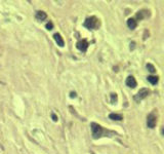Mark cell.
<instances>
[{
    "label": "cell",
    "mask_w": 164,
    "mask_h": 154,
    "mask_svg": "<svg viewBox=\"0 0 164 154\" xmlns=\"http://www.w3.org/2000/svg\"><path fill=\"white\" fill-rule=\"evenodd\" d=\"M90 127H91L92 136H94V139H99L105 135H112V134H114V133H111V132H108V131H106V129H104L100 124H98V123H96V122H92L91 124H90Z\"/></svg>",
    "instance_id": "cell-1"
},
{
    "label": "cell",
    "mask_w": 164,
    "mask_h": 154,
    "mask_svg": "<svg viewBox=\"0 0 164 154\" xmlns=\"http://www.w3.org/2000/svg\"><path fill=\"white\" fill-rule=\"evenodd\" d=\"M101 26V22L100 20L96 17H90V18H87L84 22V27L87 28L89 30H96L99 29Z\"/></svg>",
    "instance_id": "cell-2"
},
{
    "label": "cell",
    "mask_w": 164,
    "mask_h": 154,
    "mask_svg": "<svg viewBox=\"0 0 164 154\" xmlns=\"http://www.w3.org/2000/svg\"><path fill=\"white\" fill-rule=\"evenodd\" d=\"M156 123H157V116L154 113L149 114L148 117H147V125H148L149 129H154L156 127Z\"/></svg>",
    "instance_id": "cell-3"
},
{
    "label": "cell",
    "mask_w": 164,
    "mask_h": 154,
    "mask_svg": "<svg viewBox=\"0 0 164 154\" xmlns=\"http://www.w3.org/2000/svg\"><path fill=\"white\" fill-rule=\"evenodd\" d=\"M148 95H149V90H147V88H141V90H139V93L137 94V96L135 97V99L137 100V101H141V100L148 97Z\"/></svg>",
    "instance_id": "cell-4"
},
{
    "label": "cell",
    "mask_w": 164,
    "mask_h": 154,
    "mask_svg": "<svg viewBox=\"0 0 164 154\" xmlns=\"http://www.w3.org/2000/svg\"><path fill=\"white\" fill-rule=\"evenodd\" d=\"M76 46L79 51H83L84 53V51H87V48H88V42L85 40V39H82V40L77 42Z\"/></svg>",
    "instance_id": "cell-5"
},
{
    "label": "cell",
    "mask_w": 164,
    "mask_h": 154,
    "mask_svg": "<svg viewBox=\"0 0 164 154\" xmlns=\"http://www.w3.org/2000/svg\"><path fill=\"white\" fill-rule=\"evenodd\" d=\"M125 83H126V85L129 86V87L135 88V86H137V80H135V78L133 76H128L126 78V81H125Z\"/></svg>",
    "instance_id": "cell-6"
},
{
    "label": "cell",
    "mask_w": 164,
    "mask_h": 154,
    "mask_svg": "<svg viewBox=\"0 0 164 154\" xmlns=\"http://www.w3.org/2000/svg\"><path fill=\"white\" fill-rule=\"evenodd\" d=\"M53 38H55V42H57V44L59 45V46L63 47L65 45V41H64V39H63V37L61 36V34L55 33V35H53Z\"/></svg>",
    "instance_id": "cell-7"
},
{
    "label": "cell",
    "mask_w": 164,
    "mask_h": 154,
    "mask_svg": "<svg viewBox=\"0 0 164 154\" xmlns=\"http://www.w3.org/2000/svg\"><path fill=\"white\" fill-rule=\"evenodd\" d=\"M127 26H128L129 29L135 30L137 28V21L135 19H128L127 20Z\"/></svg>",
    "instance_id": "cell-8"
},
{
    "label": "cell",
    "mask_w": 164,
    "mask_h": 154,
    "mask_svg": "<svg viewBox=\"0 0 164 154\" xmlns=\"http://www.w3.org/2000/svg\"><path fill=\"white\" fill-rule=\"evenodd\" d=\"M46 18H47L46 12H41V10H39V12H36V19H37L38 21H44V20L46 19Z\"/></svg>",
    "instance_id": "cell-9"
},
{
    "label": "cell",
    "mask_w": 164,
    "mask_h": 154,
    "mask_svg": "<svg viewBox=\"0 0 164 154\" xmlns=\"http://www.w3.org/2000/svg\"><path fill=\"white\" fill-rule=\"evenodd\" d=\"M109 118L112 119V120H116V121L123 120V116L121 115V114H116V113H111L109 115Z\"/></svg>",
    "instance_id": "cell-10"
},
{
    "label": "cell",
    "mask_w": 164,
    "mask_h": 154,
    "mask_svg": "<svg viewBox=\"0 0 164 154\" xmlns=\"http://www.w3.org/2000/svg\"><path fill=\"white\" fill-rule=\"evenodd\" d=\"M158 77L157 76H152V75H151V76H149L148 77V81L150 82L151 84H153V85H155V84H157L158 83Z\"/></svg>",
    "instance_id": "cell-11"
},
{
    "label": "cell",
    "mask_w": 164,
    "mask_h": 154,
    "mask_svg": "<svg viewBox=\"0 0 164 154\" xmlns=\"http://www.w3.org/2000/svg\"><path fill=\"white\" fill-rule=\"evenodd\" d=\"M147 69H148V70L150 71L151 73L156 72V69H155V67L153 66L152 64H147Z\"/></svg>",
    "instance_id": "cell-12"
},
{
    "label": "cell",
    "mask_w": 164,
    "mask_h": 154,
    "mask_svg": "<svg viewBox=\"0 0 164 154\" xmlns=\"http://www.w3.org/2000/svg\"><path fill=\"white\" fill-rule=\"evenodd\" d=\"M45 27H46V29H47V30H53V24L51 23V22H48V23L46 24V26H45Z\"/></svg>",
    "instance_id": "cell-13"
},
{
    "label": "cell",
    "mask_w": 164,
    "mask_h": 154,
    "mask_svg": "<svg viewBox=\"0 0 164 154\" xmlns=\"http://www.w3.org/2000/svg\"><path fill=\"white\" fill-rule=\"evenodd\" d=\"M111 101H112V103H114V102L117 101V95H116V94H111Z\"/></svg>",
    "instance_id": "cell-14"
},
{
    "label": "cell",
    "mask_w": 164,
    "mask_h": 154,
    "mask_svg": "<svg viewBox=\"0 0 164 154\" xmlns=\"http://www.w3.org/2000/svg\"><path fill=\"white\" fill-rule=\"evenodd\" d=\"M51 118L53 119V121H58V120H59V119H58V116L55 115V113H53V114H51Z\"/></svg>",
    "instance_id": "cell-15"
},
{
    "label": "cell",
    "mask_w": 164,
    "mask_h": 154,
    "mask_svg": "<svg viewBox=\"0 0 164 154\" xmlns=\"http://www.w3.org/2000/svg\"><path fill=\"white\" fill-rule=\"evenodd\" d=\"M70 97L71 98H75V97H76V94H75V93H71V95H70Z\"/></svg>",
    "instance_id": "cell-16"
}]
</instances>
